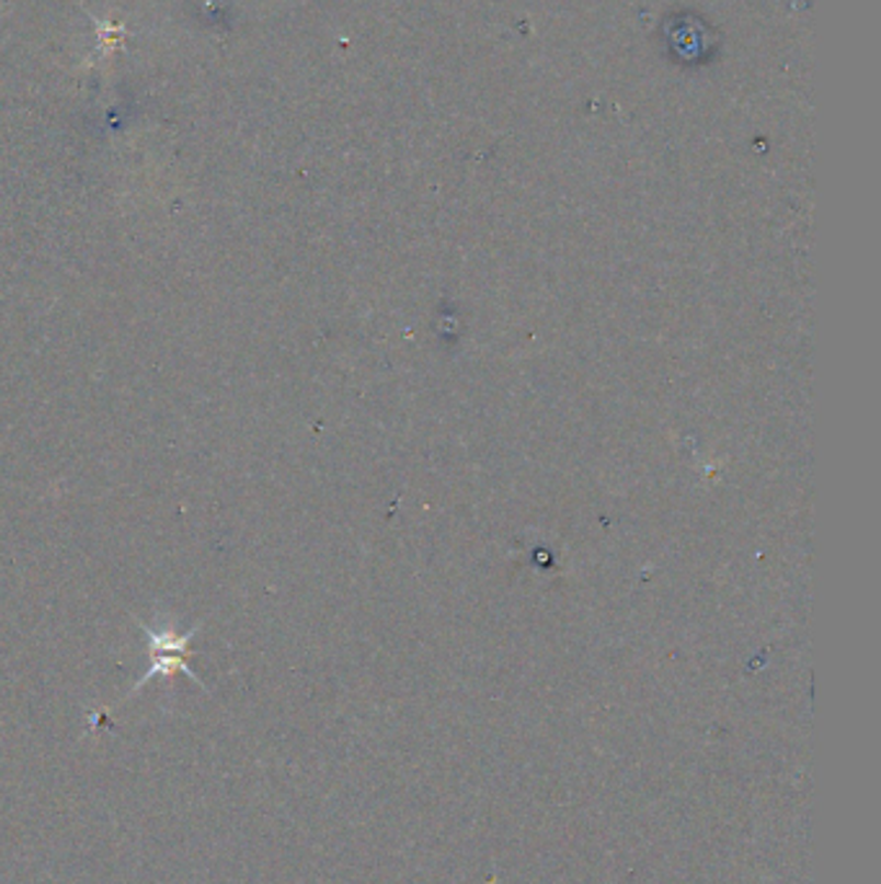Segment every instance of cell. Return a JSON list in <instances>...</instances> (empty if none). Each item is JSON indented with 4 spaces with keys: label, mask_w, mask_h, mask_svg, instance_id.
<instances>
[{
    "label": "cell",
    "mask_w": 881,
    "mask_h": 884,
    "mask_svg": "<svg viewBox=\"0 0 881 884\" xmlns=\"http://www.w3.org/2000/svg\"><path fill=\"white\" fill-rule=\"evenodd\" d=\"M142 634H146V639H148L150 668L146 670V676L137 680L133 693L140 691V688L146 685L148 680H153L156 676L171 678V676H176V672H184L186 678L194 680L197 685H202L199 678L192 672L190 662H186V657L192 655L190 642H192V636L197 634V628H192L190 634H176L171 626H163L161 632H156L153 626H142Z\"/></svg>",
    "instance_id": "1"
}]
</instances>
